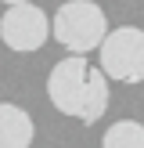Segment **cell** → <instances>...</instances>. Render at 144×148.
<instances>
[{"label": "cell", "instance_id": "obj_5", "mask_svg": "<svg viewBox=\"0 0 144 148\" xmlns=\"http://www.w3.org/2000/svg\"><path fill=\"white\" fill-rule=\"evenodd\" d=\"M36 141V123L25 108L0 101V148H33Z\"/></svg>", "mask_w": 144, "mask_h": 148}, {"label": "cell", "instance_id": "obj_3", "mask_svg": "<svg viewBox=\"0 0 144 148\" xmlns=\"http://www.w3.org/2000/svg\"><path fill=\"white\" fill-rule=\"evenodd\" d=\"M101 72L115 83H141L144 79V29L119 25L101 40Z\"/></svg>", "mask_w": 144, "mask_h": 148}, {"label": "cell", "instance_id": "obj_1", "mask_svg": "<svg viewBox=\"0 0 144 148\" xmlns=\"http://www.w3.org/2000/svg\"><path fill=\"white\" fill-rule=\"evenodd\" d=\"M47 98L61 116H72L79 123H97L108 108V76L83 54H69L50 69Z\"/></svg>", "mask_w": 144, "mask_h": 148}, {"label": "cell", "instance_id": "obj_4", "mask_svg": "<svg viewBox=\"0 0 144 148\" xmlns=\"http://www.w3.org/2000/svg\"><path fill=\"white\" fill-rule=\"evenodd\" d=\"M47 36H50V18L36 4H14L0 18V40H4V47L18 51V54L40 51L47 43Z\"/></svg>", "mask_w": 144, "mask_h": 148}, {"label": "cell", "instance_id": "obj_6", "mask_svg": "<svg viewBox=\"0 0 144 148\" xmlns=\"http://www.w3.org/2000/svg\"><path fill=\"white\" fill-rule=\"evenodd\" d=\"M101 148H144V123L137 119H119L105 130Z\"/></svg>", "mask_w": 144, "mask_h": 148}, {"label": "cell", "instance_id": "obj_7", "mask_svg": "<svg viewBox=\"0 0 144 148\" xmlns=\"http://www.w3.org/2000/svg\"><path fill=\"white\" fill-rule=\"evenodd\" d=\"M7 7H14V4H33V0H4Z\"/></svg>", "mask_w": 144, "mask_h": 148}, {"label": "cell", "instance_id": "obj_2", "mask_svg": "<svg viewBox=\"0 0 144 148\" xmlns=\"http://www.w3.org/2000/svg\"><path fill=\"white\" fill-rule=\"evenodd\" d=\"M50 36L72 54H90L108 36V18L94 0H69L50 18Z\"/></svg>", "mask_w": 144, "mask_h": 148}]
</instances>
